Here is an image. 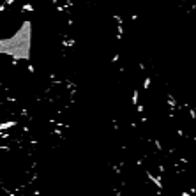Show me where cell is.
I'll return each mask as SVG.
<instances>
[{
    "label": "cell",
    "instance_id": "6da1fadb",
    "mask_svg": "<svg viewBox=\"0 0 196 196\" xmlns=\"http://www.w3.org/2000/svg\"><path fill=\"white\" fill-rule=\"evenodd\" d=\"M178 7H182L184 11H187L189 14H193L196 18V0H173Z\"/></svg>",
    "mask_w": 196,
    "mask_h": 196
}]
</instances>
